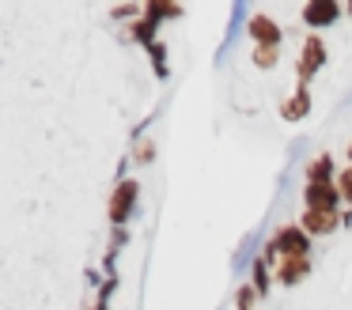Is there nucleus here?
Here are the masks:
<instances>
[{"label":"nucleus","mask_w":352,"mask_h":310,"mask_svg":"<svg viewBox=\"0 0 352 310\" xmlns=\"http://www.w3.org/2000/svg\"><path fill=\"white\" fill-rule=\"evenodd\" d=\"M329 174H333V159L322 155L318 163L311 166V178H307V208H337V201H341V189H337V181H329Z\"/></svg>","instance_id":"1"},{"label":"nucleus","mask_w":352,"mask_h":310,"mask_svg":"<svg viewBox=\"0 0 352 310\" xmlns=\"http://www.w3.org/2000/svg\"><path fill=\"white\" fill-rule=\"evenodd\" d=\"M311 250V234L303 227H280L269 242V257H307Z\"/></svg>","instance_id":"2"},{"label":"nucleus","mask_w":352,"mask_h":310,"mask_svg":"<svg viewBox=\"0 0 352 310\" xmlns=\"http://www.w3.org/2000/svg\"><path fill=\"white\" fill-rule=\"evenodd\" d=\"M133 208H137V181L122 178V181H118V189H114V197H110V219H114L118 227L129 223Z\"/></svg>","instance_id":"3"},{"label":"nucleus","mask_w":352,"mask_h":310,"mask_svg":"<svg viewBox=\"0 0 352 310\" xmlns=\"http://www.w3.org/2000/svg\"><path fill=\"white\" fill-rule=\"evenodd\" d=\"M326 65V45H322V38H307L303 42V57H299V87H307V80H311L314 72H318V68Z\"/></svg>","instance_id":"4"},{"label":"nucleus","mask_w":352,"mask_h":310,"mask_svg":"<svg viewBox=\"0 0 352 310\" xmlns=\"http://www.w3.org/2000/svg\"><path fill=\"white\" fill-rule=\"evenodd\" d=\"M337 219H341V216H337V208H307L299 227H303L307 234H329L337 227Z\"/></svg>","instance_id":"5"},{"label":"nucleus","mask_w":352,"mask_h":310,"mask_svg":"<svg viewBox=\"0 0 352 310\" xmlns=\"http://www.w3.org/2000/svg\"><path fill=\"white\" fill-rule=\"evenodd\" d=\"M246 30H250V38L258 45H280V27H276L269 15H261V12L246 19Z\"/></svg>","instance_id":"6"},{"label":"nucleus","mask_w":352,"mask_h":310,"mask_svg":"<svg viewBox=\"0 0 352 310\" xmlns=\"http://www.w3.org/2000/svg\"><path fill=\"white\" fill-rule=\"evenodd\" d=\"M337 15H341V4H337V0H311V4L303 8V23H311V27H329Z\"/></svg>","instance_id":"7"},{"label":"nucleus","mask_w":352,"mask_h":310,"mask_svg":"<svg viewBox=\"0 0 352 310\" xmlns=\"http://www.w3.org/2000/svg\"><path fill=\"white\" fill-rule=\"evenodd\" d=\"M307 272H311L307 257H280V261H276V280H280V284H299Z\"/></svg>","instance_id":"8"},{"label":"nucleus","mask_w":352,"mask_h":310,"mask_svg":"<svg viewBox=\"0 0 352 310\" xmlns=\"http://www.w3.org/2000/svg\"><path fill=\"white\" fill-rule=\"evenodd\" d=\"M246 4H231V27H228V34H223V45H220V53H216V60H223V53L235 45V38H239V27H243V19H246Z\"/></svg>","instance_id":"9"},{"label":"nucleus","mask_w":352,"mask_h":310,"mask_svg":"<svg viewBox=\"0 0 352 310\" xmlns=\"http://www.w3.org/2000/svg\"><path fill=\"white\" fill-rule=\"evenodd\" d=\"M311 110V95H307V87H296V98H292V102H284V121H299L303 118V113Z\"/></svg>","instance_id":"10"},{"label":"nucleus","mask_w":352,"mask_h":310,"mask_svg":"<svg viewBox=\"0 0 352 310\" xmlns=\"http://www.w3.org/2000/svg\"><path fill=\"white\" fill-rule=\"evenodd\" d=\"M178 8L175 4H163V0H152L148 4V23H160V19H175Z\"/></svg>","instance_id":"11"},{"label":"nucleus","mask_w":352,"mask_h":310,"mask_svg":"<svg viewBox=\"0 0 352 310\" xmlns=\"http://www.w3.org/2000/svg\"><path fill=\"white\" fill-rule=\"evenodd\" d=\"M148 53H152L155 76H167V45H163V42H152V45H148Z\"/></svg>","instance_id":"12"},{"label":"nucleus","mask_w":352,"mask_h":310,"mask_svg":"<svg viewBox=\"0 0 352 310\" xmlns=\"http://www.w3.org/2000/svg\"><path fill=\"white\" fill-rule=\"evenodd\" d=\"M254 65H258V68H273L276 65V45H254Z\"/></svg>","instance_id":"13"},{"label":"nucleus","mask_w":352,"mask_h":310,"mask_svg":"<svg viewBox=\"0 0 352 310\" xmlns=\"http://www.w3.org/2000/svg\"><path fill=\"white\" fill-rule=\"evenodd\" d=\"M133 38H137V42H144V45H152L155 42V23H133Z\"/></svg>","instance_id":"14"},{"label":"nucleus","mask_w":352,"mask_h":310,"mask_svg":"<svg viewBox=\"0 0 352 310\" xmlns=\"http://www.w3.org/2000/svg\"><path fill=\"white\" fill-rule=\"evenodd\" d=\"M254 254H258V234H254V239H246V242H243V250H239V257H235V269H243V265L250 261ZM254 261H258V257H254Z\"/></svg>","instance_id":"15"},{"label":"nucleus","mask_w":352,"mask_h":310,"mask_svg":"<svg viewBox=\"0 0 352 310\" xmlns=\"http://www.w3.org/2000/svg\"><path fill=\"white\" fill-rule=\"evenodd\" d=\"M337 189H341V197H344V201H352V166H349V170H341V174H337Z\"/></svg>","instance_id":"16"},{"label":"nucleus","mask_w":352,"mask_h":310,"mask_svg":"<svg viewBox=\"0 0 352 310\" xmlns=\"http://www.w3.org/2000/svg\"><path fill=\"white\" fill-rule=\"evenodd\" d=\"M239 310H254V287H239Z\"/></svg>","instance_id":"17"},{"label":"nucleus","mask_w":352,"mask_h":310,"mask_svg":"<svg viewBox=\"0 0 352 310\" xmlns=\"http://www.w3.org/2000/svg\"><path fill=\"white\" fill-rule=\"evenodd\" d=\"M254 280H258V291H265V287H269V276H265V265H261V261H254Z\"/></svg>","instance_id":"18"},{"label":"nucleus","mask_w":352,"mask_h":310,"mask_svg":"<svg viewBox=\"0 0 352 310\" xmlns=\"http://www.w3.org/2000/svg\"><path fill=\"white\" fill-rule=\"evenodd\" d=\"M349 159H352V148H349Z\"/></svg>","instance_id":"19"},{"label":"nucleus","mask_w":352,"mask_h":310,"mask_svg":"<svg viewBox=\"0 0 352 310\" xmlns=\"http://www.w3.org/2000/svg\"><path fill=\"white\" fill-rule=\"evenodd\" d=\"M349 12H352V4H349Z\"/></svg>","instance_id":"20"}]
</instances>
